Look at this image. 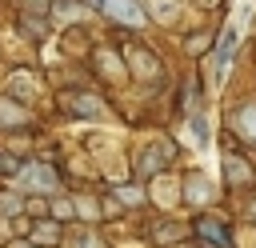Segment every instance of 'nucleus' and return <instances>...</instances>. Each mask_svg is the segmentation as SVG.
Instances as JSON below:
<instances>
[{
  "label": "nucleus",
  "mask_w": 256,
  "mask_h": 248,
  "mask_svg": "<svg viewBox=\"0 0 256 248\" xmlns=\"http://www.w3.org/2000/svg\"><path fill=\"white\" fill-rule=\"evenodd\" d=\"M92 4H100L112 20H120V24H144V8H140V0H92Z\"/></svg>",
  "instance_id": "nucleus-1"
},
{
  "label": "nucleus",
  "mask_w": 256,
  "mask_h": 248,
  "mask_svg": "<svg viewBox=\"0 0 256 248\" xmlns=\"http://www.w3.org/2000/svg\"><path fill=\"white\" fill-rule=\"evenodd\" d=\"M172 160V144H160V140H152L144 152H140V172L148 176V172H156V168H164Z\"/></svg>",
  "instance_id": "nucleus-2"
},
{
  "label": "nucleus",
  "mask_w": 256,
  "mask_h": 248,
  "mask_svg": "<svg viewBox=\"0 0 256 248\" xmlns=\"http://www.w3.org/2000/svg\"><path fill=\"white\" fill-rule=\"evenodd\" d=\"M20 180H24V188H40V192H52V188H56V176H52L44 164H28V168L20 172Z\"/></svg>",
  "instance_id": "nucleus-3"
},
{
  "label": "nucleus",
  "mask_w": 256,
  "mask_h": 248,
  "mask_svg": "<svg viewBox=\"0 0 256 248\" xmlns=\"http://www.w3.org/2000/svg\"><path fill=\"white\" fill-rule=\"evenodd\" d=\"M184 192H188V200H192V204H208V200L216 196V184H212L208 176H200V172H196V176H188Z\"/></svg>",
  "instance_id": "nucleus-4"
},
{
  "label": "nucleus",
  "mask_w": 256,
  "mask_h": 248,
  "mask_svg": "<svg viewBox=\"0 0 256 248\" xmlns=\"http://www.w3.org/2000/svg\"><path fill=\"white\" fill-rule=\"evenodd\" d=\"M64 108H72V112H80V116H104V108L96 104V96H84V92L64 96Z\"/></svg>",
  "instance_id": "nucleus-5"
},
{
  "label": "nucleus",
  "mask_w": 256,
  "mask_h": 248,
  "mask_svg": "<svg viewBox=\"0 0 256 248\" xmlns=\"http://www.w3.org/2000/svg\"><path fill=\"white\" fill-rule=\"evenodd\" d=\"M200 236L204 240H212V244H228V224L224 220H216V216H200Z\"/></svg>",
  "instance_id": "nucleus-6"
},
{
  "label": "nucleus",
  "mask_w": 256,
  "mask_h": 248,
  "mask_svg": "<svg viewBox=\"0 0 256 248\" xmlns=\"http://www.w3.org/2000/svg\"><path fill=\"white\" fill-rule=\"evenodd\" d=\"M128 64H132V72L140 76V80H148V76H156V60L148 56V52H140V48H128Z\"/></svg>",
  "instance_id": "nucleus-7"
},
{
  "label": "nucleus",
  "mask_w": 256,
  "mask_h": 248,
  "mask_svg": "<svg viewBox=\"0 0 256 248\" xmlns=\"http://www.w3.org/2000/svg\"><path fill=\"white\" fill-rule=\"evenodd\" d=\"M236 132H240L248 144H256V104H244V108L236 112Z\"/></svg>",
  "instance_id": "nucleus-8"
},
{
  "label": "nucleus",
  "mask_w": 256,
  "mask_h": 248,
  "mask_svg": "<svg viewBox=\"0 0 256 248\" xmlns=\"http://www.w3.org/2000/svg\"><path fill=\"white\" fill-rule=\"evenodd\" d=\"M20 124H28V112L8 104V100H0V128H20Z\"/></svg>",
  "instance_id": "nucleus-9"
},
{
  "label": "nucleus",
  "mask_w": 256,
  "mask_h": 248,
  "mask_svg": "<svg viewBox=\"0 0 256 248\" xmlns=\"http://www.w3.org/2000/svg\"><path fill=\"white\" fill-rule=\"evenodd\" d=\"M88 16V8H80L76 0H56V20H80Z\"/></svg>",
  "instance_id": "nucleus-10"
},
{
  "label": "nucleus",
  "mask_w": 256,
  "mask_h": 248,
  "mask_svg": "<svg viewBox=\"0 0 256 248\" xmlns=\"http://www.w3.org/2000/svg\"><path fill=\"white\" fill-rule=\"evenodd\" d=\"M152 4V16L156 20H172L176 16V0H148Z\"/></svg>",
  "instance_id": "nucleus-11"
},
{
  "label": "nucleus",
  "mask_w": 256,
  "mask_h": 248,
  "mask_svg": "<svg viewBox=\"0 0 256 248\" xmlns=\"http://www.w3.org/2000/svg\"><path fill=\"white\" fill-rule=\"evenodd\" d=\"M72 248H104V240H100L96 232H80V236L72 240Z\"/></svg>",
  "instance_id": "nucleus-12"
},
{
  "label": "nucleus",
  "mask_w": 256,
  "mask_h": 248,
  "mask_svg": "<svg viewBox=\"0 0 256 248\" xmlns=\"http://www.w3.org/2000/svg\"><path fill=\"white\" fill-rule=\"evenodd\" d=\"M20 28H24V32H32L36 40H44V24H40V20H32V16H24V20H20Z\"/></svg>",
  "instance_id": "nucleus-13"
},
{
  "label": "nucleus",
  "mask_w": 256,
  "mask_h": 248,
  "mask_svg": "<svg viewBox=\"0 0 256 248\" xmlns=\"http://www.w3.org/2000/svg\"><path fill=\"white\" fill-rule=\"evenodd\" d=\"M228 176H232V180H248V168H244V160H236V156H232V160H228Z\"/></svg>",
  "instance_id": "nucleus-14"
},
{
  "label": "nucleus",
  "mask_w": 256,
  "mask_h": 248,
  "mask_svg": "<svg viewBox=\"0 0 256 248\" xmlns=\"http://www.w3.org/2000/svg\"><path fill=\"white\" fill-rule=\"evenodd\" d=\"M156 200L160 204H172V184L168 180H156Z\"/></svg>",
  "instance_id": "nucleus-15"
},
{
  "label": "nucleus",
  "mask_w": 256,
  "mask_h": 248,
  "mask_svg": "<svg viewBox=\"0 0 256 248\" xmlns=\"http://www.w3.org/2000/svg\"><path fill=\"white\" fill-rule=\"evenodd\" d=\"M36 240H44V244H48V240H56V224H48V220H44V224H36Z\"/></svg>",
  "instance_id": "nucleus-16"
},
{
  "label": "nucleus",
  "mask_w": 256,
  "mask_h": 248,
  "mask_svg": "<svg viewBox=\"0 0 256 248\" xmlns=\"http://www.w3.org/2000/svg\"><path fill=\"white\" fill-rule=\"evenodd\" d=\"M120 200H124V204H140V192H136V188H120Z\"/></svg>",
  "instance_id": "nucleus-17"
},
{
  "label": "nucleus",
  "mask_w": 256,
  "mask_h": 248,
  "mask_svg": "<svg viewBox=\"0 0 256 248\" xmlns=\"http://www.w3.org/2000/svg\"><path fill=\"white\" fill-rule=\"evenodd\" d=\"M24 8H28V12H44V8H48V0H24Z\"/></svg>",
  "instance_id": "nucleus-18"
},
{
  "label": "nucleus",
  "mask_w": 256,
  "mask_h": 248,
  "mask_svg": "<svg viewBox=\"0 0 256 248\" xmlns=\"http://www.w3.org/2000/svg\"><path fill=\"white\" fill-rule=\"evenodd\" d=\"M0 168H8V156H0Z\"/></svg>",
  "instance_id": "nucleus-19"
},
{
  "label": "nucleus",
  "mask_w": 256,
  "mask_h": 248,
  "mask_svg": "<svg viewBox=\"0 0 256 248\" xmlns=\"http://www.w3.org/2000/svg\"><path fill=\"white\" fill-rule=\"evenodd\" d=\"M12 248H32V244H12Z\"/></svg>",
  "instance_id": "nucleus-20"
},
{
  "label": "nucleus",
  "mask_w": 256,
  "mask_h": 248,
  "mask_svg": "<svg viewBox=\"0 0 256 248\" xmlns=\"http://www.w3.org/2000/svg\"><path fill=\"white\" fill-rule=\"evenodd\" d=\"M252 216H256V200H252Z\"/></svg>",
  "instance_id": "nucleus-21"
}]
</instances>
